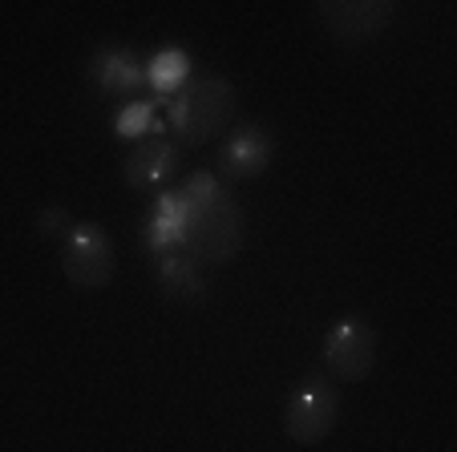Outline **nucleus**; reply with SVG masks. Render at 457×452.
I'll use <instances>...</instances> for the list:
<instances>
[{"label": "nucleus", "mask_w": 457, "mask_h": 452, "mask_svg": "<svg viewBox=\"0 0 457 452\" xmlns=\"http://www.w3.org/2000/svg\"><path fill=\"white\" fill-rule=\"evenodd\" d=\"M235 86L223 73H190V81L162 105L166 129L179 145H207L235 126Z\"/></svg>", "instance_id": "nucleus-1"}, {"label": "nucleus", "mask_w": 457, "mask_h": 452, "mask_svg": "<svg viewBox=\"0 0 457 452\" xmlns=\"http://www.w3.org/2000/svg\"><path fill=\"white\" fill-rule=\"evenodd\" d=\"M243 239H247V214L231 194H223L215 202L190 206L182 255L207 267H223L243 251Z\"/></svg>", "instance_id": "nucleus-2"}, {"label": "nucleus", "mask_w": 457, "mask_h": 452, "mask_svg": "<svg viewBox=\"0 0 457 452\" xmlns=\"http://www.w3.org/2000/svg\"><path fill=\"white\" fill-rule=\"evenodd\" d=\"M340 420V388L332 375L324 372H308L300 384L287 392V404H284V436L292 444H312L328 440L332 428Z\"/></svg>", "instance_id": "nucleus-3"}, {"label": "nucleus", "mask_w": 457, "mask_h": 452, "mask_svg": "<svg viewBox=\"0 0 457 452\" xmlns=\"http://www.w3.org/2000/svg\"><path fill=\"white\" fill-rule=\"evenodd\" d=\"M61 271L78 291H102L118 275V247L102 222H73L61 239Z\"/></svg>", "instance_id": "nucleus-4"}, {"label": "nucleus", "mask_w": 457, "mask_h": 452, "mask_svg": "<svg viewBox=\"0 0 457 452\" xmlns=\"http://www.w3.org/2000/svg\"><path fill=\"white\" fill-rule=\"evenodd\" d=\"M380 335L369 319L345 316L328 327L324 335V375H332L337 384H361L377 367Z\"/></svg>", "instance_id": "nucleus-5"}, {"label": "nucleus", "mask_w": 457, "mask_h": 452, "mask_svg": "<svg viewBox=\"0 0 457 452\" xmlns=\"http://www.w3.org/2000/svg\"><path fill=\"white\" fill-rule=\"evenodd\" d=\"M276 162V134L263 121H239L227 129L223 145H219V174L231 182H255L271 170Z\"/></svg>", "instance_id": "nucleus-6"}, {"label": "nucleus", "mask_w": 457, "mask_h": 452, "mask_svg": "<svg viewBox=\"0 0 457 452\" xmlns=\"http://www.w3.org/2000/svg\"><path fill=\"white\" fill-rule=\"evenodd\" d=\"M316 17L337 45H369L393 25L397 9L388 0H324Z\"/></svg>", "instance_id": "nucleus-7"}, {"label": "nucleus", "mask_w": 457, "mask_h": 452, "mask_svg": "<svg viewBox=\"0 0 457 452\" xmlns=\"http://www.w3.org/2000/svg\"><path fill=\"white\" fill-rule=\"evenodd\" d=\"M179 166H182V145L174 142V137L158 134L129 150L126 162H121V178H126L129 190L158 194V190H166V182L179 174Z\"/></svg>", "instance_id": "nucleus-8"}, {"label": "nucleus", "mask_w": 457, "mask_h": 452, "mask_svg": "<svg viewBox=\"0 0 457 452\" xmlns=\"http://www.w3.org/2000/svg\"><path fill=\"white\" fill-rule=\"evenodd\" d=\"M187 222H190L187 198H182L179 190H158L146 218H142V247L154 259L182 251V242H187Z\"/></svg>", "instance_id": "nucleus-9"}, {"label": "nucleus", "mask_w": 457, "mask_h": 452, "mask_svg": "<svg viewBox=\"0 0 457 452\" xmlns=\"http://www.w3.org/2000/svg\"><path fill=\"white\" fill-rule=\"evenodd\" d=\"M89 81L110 97H134L138 86H146V73H142V61L129 49L105 45V49H97L89 57Z\"/></svg>", "instance_id": "nucleus-10"}, {"label": "nucleus", "mask_w": 457, "mask_h": 452, "mask_svg": "<svg viewBox=\"0 0 457 452\" xmlns=\"http://www.w3.org/2000/svg\"><path fill=\"white\" fill-rule=\"evenodd\" d=\"M154 279L158 287H162L166 299H174V303H187V308H195V303H203L207 299V275H203V263H195L190 255H182V251H174V255H162L154 263Z\"/></svg>", "instance_id": "nucleus-11"}, {"label": "nucleus", "mask_w": 457, "mask_h": 452, "mask_svg": "<svg viewBox=\"0 0 457 452\" xmlns=\"http://www.w3.org/2000/svg\"><path fill=\"white\" fill-rule=\"evenodd\" d=\"M142 73H146V86L154 89L158 102H170V97L190 81L195 65H190V57L182 49H158L154 57L142 65Z\"/></svg>", "instance_id": "nucleus-12"}, {"label": "nucleus", "mask_w": 457, "mask_h": 452, "mask_svg": "<svg viewBox=\"0 0 457 452\" xmlns=\"http://www.w3.org/2000/svg\"><path fill=\"white\" fill-rule=\"evenodd\" d=\"M113 134L121 142H146V137L166 134V118H162V102H126L118 113H113Z\"/></svg>", "instance_id": "nucleus-13"}, {"label": "nucleus", "mask_w": 457, "mask_h": 452, "mask_svg": "<svg viewBox=\"0 0 457 452\" xmlns=\"http://www.w3.org/2000/svg\"><path fill=\"white\" fill-rule=\"evenodd\" d=\"M174 190H179V194L187 198L190 206H203V202H215V198L231 194V190L223 186V178H219V174H211V170H195V174H187V178H182Z\"/></svg>", "instance_id": "nucleus-14"}, {"label": "nucleus", "mask_w": 457, "mask_h": 452, "mask_svg": "<svg viewBox=\"0 0 457 452\" xmlns=\"http://www.w3.org/2000/svg\"><path fill=\"white\" fill-rule=\"evenodd\" d=\"M37 231L45 234V239H65V234L73 231V218L65 206H45V210H37Z\"/></svg>", "instance_id": "nucleus-15"}]
</instances>
